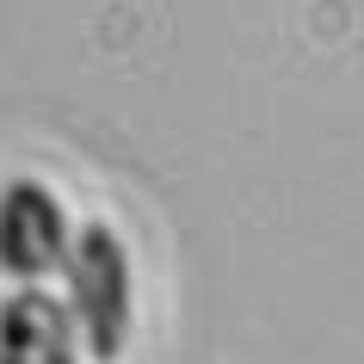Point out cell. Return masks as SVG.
<instances>
[{
    "label": "cell",
    "instance_id": "cell-1",
    "mask_svg": "<svg viewBox=\"0 0 364 364\" xmlns=\"http://www.w3.org/2000/svg\"><path fill=\"white\" fill-rule=\"evenodd\" d=\"M68 315H75V333L93 358L112 364L124 352V333H130V253H124L112 223L75 229V247H68Z\"/></svg>",
    "mask_w": 364,
    "mask_h": 364
},
{
    "label": "cell",
    "instance_id": "cell-2",
    "mask_svg": "<svg viewBox=\"0 0 364 364\" xmlns=\"http://www.w3.org/2000/svg\"><path fill=\"white\" fill-rule=\"evenodd\" d=\"M68 247H75V229H68L62 198L43 179H13L0 192V272L19 284H38L43 272L68 266Z\"/></svg>",
    "mask_w": 364,
    "mask_h": 364
},
{
    "label": "cell",
    "instance_id": "cell-3",
    "mask_svg": "<svg viewBox=\"0 0 364 364\" xmlns=\"http://www.w3.org/2000/svg\"><path fill=\"white\" fill-rule=\"evenodd\" d=\"M75 315L50 290H13L0 303V364H80Z\"/></svg>",
    "mask_w": 364,
    "mask_h": 364
}]
</instances>
